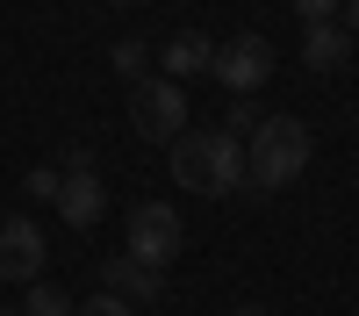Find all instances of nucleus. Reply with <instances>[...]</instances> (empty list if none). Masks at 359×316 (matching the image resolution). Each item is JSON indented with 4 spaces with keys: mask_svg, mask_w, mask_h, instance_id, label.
<instances>
[{
    "mask_svg": "<svg viewBox=\"0 0 359 316\" xmlns=\"http://www.w3.org/2000/svg\"><path fill=\"white\" fill-rule=\"evenodd\" d=\"M165 151H172V180L187 194H208V201L245 194V144L230 130H180Z\"/></svg>",
    "mask_w": 359,
    "mask_h": 316,
    "instance_id": "f257e3e1",
    "label": "nucleus"
},
{
    "mask_svg": "<svg viewBox=\"0 0 359 316\" xmlns=\"http://www.w3.org/2000/svg\"><path fill=\"white\" fill-rule=\"evenodd\" d=\"M309 151H316V137H309L302 115H266L252 130V151H245V187H259V194L287 187L294 172L309 165Z\"/></svg>",
    "mask_w": 359,
    "mask_h": 316,
    "instance_id": "f03ea898",
    "label": "nucleus"
},
{
    "mask_svg": "<svg viewBox=\"0 0 359 316\" xmlns=\"http://www.w3.org/2000/svg\"><path fill=\"white\" fill-rule=\"evenodd\" d=\"M180 216H172V201H137L130 209V223H123V252L130 259H144L151 273H165L172 259H180Z\"/></svg>",
    "mask_w": 359,
    "mask_h": 316,
    "instance_id": "7ed1b4c3",
    "label": "nucleus"
},
{
    "mask_svg": "<svg viewBox=\"0 0 359 316\" xmlns=\"http://www.w3.org/2000/svg\"><path fill=\"white\" fill-rule=\"evenodd\" d=\"M208 79H223V94H259L266 79H273V43L252 36V29H237V36L216 43V57H208Z\"/></svg>",
    "mask_w": 359,
    "mask_h": 316,
    "instance_id": "20e7f679",
    "label": "nucleus"
},
{
    "mask_svg": "<svg viewBox=\"0 0 359 316\" xmlns=\"http://www.w3.org/2000/svg\"><path fill=\"white\" fill-rule=\"evenodd\" d=\"M57 223H72V230H94L108 216V187H101V172H94V151L86 144H72L65 151V180H57Z\"/></svg>",
    "mask_w": 359,
    "mask_h": 316,
    "instance_id": "39448f33",
    "label": "nucleus"
},
{
    "mask_svg": "<svg viewBox=\"0 0 359 316\" xmlns=\"http://www.w3.org/2000/svg\"><path fill=\"white\" fill-rule=\"evenodd\" d=\"M130 130L151 137V144H172L180 130H187V94L158 72V79H137L130 86Z\"/></svg>",
    "mask_w": 359,
    "mask_h": 316,
    "instance_id": "423d86ee",
    "label": "nucleus"
},
{
    "mask_svg": "<svg viewBox=\"0 0 359 316\" xmlns=\"http://www.w3.org/2000/svg\"><path fill=\"white\" fill-rule=\"evenodd\" d=\"M0 280H43V230L29 216H0Z\"/></svg>",
    "mask_w": 359,
    "mask_h": 316,
    "instance_id": "0eeeda50",
    "label": "nucleus"
},
{
    "mask_svg": "<svg viewBox=\"0 0 359 316\" xmlns=\"http://www.w3.org/2000/svg\"><path fill=\"white\" fill-rule=\"evenodd\" d=\"M101 287H108V295H123L130 309H151V302L165 295V273H151V266L130 259V252H108V259H101Z\"/></svg>",
    "mask_w": 359,
    "mask_h": 316,
    "instance_id": "6e6552de",
    "label": "nucleus"
},
{
    "mask_svg": "<svg viewBox=\"0 0 359 316\" xmlns=\"http://www.w3.org/2000/svg\"><path fill=\"white\" fill-rule=\"evenodd\" d=\"M352 43H359V36H352L345 22H309V29H302V65H309V72H338L345 57H352Z\"/></svg>",
    "mask_w": 359,
    "mask_h": 316,
    "instance_id": "1a4fd4ad",
    "label": "nucleus"
},
{
    "mask_svg": "<svg viewBox=\"0 0 359 316\" xmlns=\"http://www.w3.org/2000/svg\"><path fill=\"white\" fill-rule=\"evenodd\" d=\"M208 57H216V43H208L201 29H180V36L158 43V65H165L172 86H180V79H201V72H208Z\"/></svg>",
    "mask_w": 359,
    "mask_h": 316,
    "instance_id": "9d476101",
    "label": "nucleus"
},
{
    "mask_svg": "<svg viewBox=\"0 0 359 316\" xmlns=\"http://www.w3.org/2000/svg\"><path fill=\"white\" fill-rule=\"evenodd\" d=\"M22 316H79V302L65 295V287L36 280V287H29V302H22Z\"/></svg>",
    "mask_w": 359,
    "mask_h": 316,
    "instance_id": "9b49d317",
    "label": "nucleus"
},
{
    "mask_svg": "<svg viewBox=\"0 0 359 316\" xmlns=\"http://www.w3.org/2000/svg\"><path fill=\"white\" fill-rule=\"evenodd\" d=\"M144 57H151V50H144L137 36H123V43H115V50H108V65H115V72H123V79L137 86V79H144Z\"/></svg>",
    "mask_w": 359,
    "mask_h": 316,
    "instance_id": "f8f14e48",
    "label": "nucleus"
},
{
    "mask_svg": "<svg viewBox=\"0 0 359 316\" xmlns=\"http://www.w3.org/2000/svg\"><path fill=\"white\" fill-rule=\"evenodd\" d=\"M287 8L302 15V22H338V15H345V0H287Z\"/></svg>",
    "mask_w": 359,
    "mask_h": 316,
    "instance_id": "ddd939ff",
    "label": "nucleus"
},
{
    "mask_svg": "<svg viewBox=\"0 0 359 316\" xmlns=\"http://www.w3.org/2000/svg\"><path fill=\"white\" fill-rule=\"evenodd\" d=\"M259 123H266V115H259L252 101H230V123H223V130H230V137H252Z\"/></svg>",
    "mask_w": 359,
    "mask_h": 316,
    "instance_id": "4468645a",
    "label": "nucleus"
},
{
    "mask_svg": "<svg viewBox=\"0 0 359 316\" xmlns=\"http://www.w3.org/2000/svg\"><path fill=\"white\" fill-rule=\"evenodd\" d=\"M57 180H65V172H57V165H36V172H29V194H36V201H57Z\"/></svg>",
    "mask_w": 359,
    "mask_h": 316,
    "instance_id": "2eb2a0df",
    "label": "nucleus"
},
{
    "mask_svg": "<svg viewBox=\"0 0 359 316\" xmlns=\"http://www.w3.org/2000/svg\"><path fill=\"white\" fill-rule=\"evenodd\" d=\"M79 316H137V309H130L123 295H108V287H101L94 302H79Z\"/></svg>",
    "mask_w": 359,
    "mask_h": 316,
    "instance_id": "dca6fc26",
    "label": "nucleus"
},
{
    "mask_svg": "<svg viewBox=\"0 0 359 316\" xmlns=\"http://www.w3.org/2000/svg\"><path fill=\"white\" fill-rule=\"evenodd\" d=\"M230 316H273V309H259V302H237V309H230Z\"/></svg>",
    "mask_w": 359,
    "mask_h": 316,
    "instance_id": "f3484780",
    "label": "nucleus"
},
{
    "mask_svg": "<svg viewBox=\"0 0 359 316\" xmlns=\"http://www.w3.org/2000/svg\"><path fill=\"white\" fill-rule=\"evenodd\" d=\"M345 29H352V36H359V0H345Z\"/></svg>",
    "mask_w": 359,
    "mask_h": 316,
    "instance_id": "a211bd4d",
    "label": "nucleus"
},
{
    "mask_svg": "<svg viewBox=\"0 0 359 316\" xmlns=\"http://www.w3.org/2000/svg\"><path fill=\"white\" fill-rule=\"evenodd\" d=\"M115 8H137V0H115Z\"/></svg>",
    "mask_w": 359,
    "mask_h": 316,
    "instance_id": "6ab92c4d",
    "label": "nucleus"
},
{
    "mask_svg": "<svg viewBox=\"0 0 359 316\" xmlns=\"http://www.w3.org/2000/svg\"><path fill=\"white\" fill-rule=\"evenodd\" d=\"M0 316H22V309H0Z\"/></svg>",
    "mask_w": 359,
    "mask_h": 316,
    "instance_id": "aec40b11",
    "label": "nucleus"
}]
</instances>
